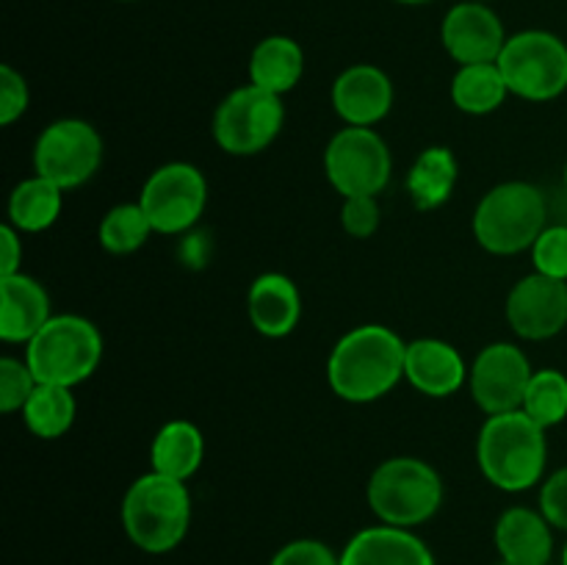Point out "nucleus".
<instances>
[{"mask_svg": "<svg viewBox=\"0 0 567 565\" xmlns=\"http://www.w3.org/2000/svg\"><path fill=\"white\" fill-rule=\"evenodd\" d=\"M247 316L264 338H286L302 319V297L297 282L280 271L255 277L247 291Z\"/></svg>", "mask_w": 567, "mask_h": 565, "instance_id": "nucleus-18", "label": "nucleus"}, {"mask_svg": "<svg viewBox=\"0 0 567 565\" xmlns=\"http://www.w3.org/2000/svg\"><path fill=\"white\" fill-rule=\"evenodd\" d=\"M53 319L50 294L25 271L0 277V338L6 343H28Z\"/></svg>", "mask_w": 567, "mask_h": 565, "instance_id": "nucleus-17", "label": "nucleus"}, {"mask_svg": "<svg viewBox=\"0 0 567 565\" xmlns=\"http://www.w3.org/2000/svg\"><path fill=\"white\" fill-rule=\"evenodd\" d=\"M103 164V138L97 127L78 116L55 120L33 144V175L55 183L64 192L92 181Z\"/></svg>", "mask_w": 567, "mask_h": 565, "instance_id": "nucleus-10", "label": "nucleus"}, {"mask_svg": "<svg viewBox=\"0 0 567 565\" xmlns=\"http://www.w3.org/2000/svg\"><path fill=\"white\" fill-rule=\"evenodd\" d=\"M563 565H567V543H565V552H563Z\"/></svg>", "mask_w": 567, "mask_h": 565, "instance_id": "nucleus-37", "label": "nucleus"}, {"mask_svg": "<svg viewBox=\"0 0 567 565\" xmlns=\"http://www.w3.org/2000/svg\"><path fill=\"white\" fill-rule=\"evenodd\" d=\"M565 186H567V164H565Z\"/></svg>", "mask_w": 567, "mask_h": 565, "instance_id": "nucleus-39", "label": "nucleus"}, {"mask_svg": "<svg viewBox=\"0 0 567 565\" xmlns=\"http://www.w3.org/2000/svg\"><path fill=\"white\" fill-rule=\"evenodd\" d=\"M496 565H513V563H507V559H498V563Z\"/></svg>", "mask_w": 567, "mask_h": 565, "instance_id": "nucleus-38", "label": "nucleus"}, {"mask_svg": "<svg viewBox=\"0 0 567 565\" xmlns=\"http://www.w3.org/2000/svg\"><path fill=\"white\" fill-rule=\"evenodd\" d=\"M498 559L513 565H551L554 526L540 510L509 507L496 521Z\"/></svg>", "mask_w": 567, "mask_h": 565, "instance_id": "nucleus-20", "label": "nucleus"}, {"mask_svg": "<svg viewBox=\"0 0 567 565\" xmlns=\"http://www.w3.org/2000/svg\"><path fill=\"white\" fill-rule=\"evenodd\" d=\"M365 499L380 524L413 530L443 507V480L426 460L410 454L388 458L371 474Z\"/></svg>", "mask_w": 567, "mask_h": 565, "instance_id": "nucleus-5", "label": "nucleus"}, {"mask_svg": "<svg viewBox=\"0 0 567 565\" xmlns=\"http://www.w3.org/2000/svg\"><path fill=\"white\" fill-rule=\"evenodd\" d=\"M408 341L385 325H360L338 338L327 358V382L343 402L369 404L404 380Z\"/></svg>", "mask_w": 567, "mask_h": 565, "instance_id": "nucleus-1", "label": "nucleus"}, {"mask_svg": "<svg viewBox=\"0 0 567 565\" xmlns=\"http://www.w3.org/2000/svg\"><path fill=\"white\" fill-rule=\"evenodd\" d=\"M396 3H404V6H424V3H432V0H396Z\"/></svg>", "mask_w": 567, "mask_h": 565, "instance_id": "nucleus-36", "label": "nucleus"}, {"mask_svg": "<svg viewBox=\"0 0 567 565\" xmlns=\"http://www.w3.org/2000/svg\"><path fill=\"white\" fill-rule=\"evenodd\" d=\"M64 188L44 177L31 175L17 183L9 194V225L20 233H42L59 222L64 208Z\"/></svg>", "mask_w": 567, "mask_h": 565, "instance_id": "nucleus-24", "label": "nucleus"}, {"mask_svg": "<svg viewBox=\"0 0 567 565\" xmlns=\"http://www.w3.org/2000/svg\"><path fill=\"white\" fill-rule=\"evenodd\" d=\"M28 103H31V92L22 72H17L11 64L0 66V125H14L28 111Z\"/></svg>", "mask_w": 567, "mask_h": 565, "instance_id": "nucleus-31", "label": "nucleus"}, {"mask_svg": "<svg viewBox=\"0 0 567 565\" xmlns=\"http://www.w3.org/2000/svg\"><path fill=\"white\" fill-rule=\"evenodd\" d=\"M393 158L374 127H341L327 142L324 175L347 197H380L391 183Z\"/></svg>", "mask_w": 567, "mask_h": 565, "instance_id": "nucleus-9", "label": "nucleus"}, {"mask_svg": "<svg viewBox=\"0 0 567 565\" xmlns=\"http://www.w3.org/2000/svg\"><path fill=\"white\" fill-rule=\"evenodd\" d=\"M269 565H341V554H336L316 537H299V541L277 548Z\"/></svg>", "mask_w": 567, "mask_h": 565, "instance_id": "nucleus-33", "label": "nucleus"}, {"mask_svg": "<svg viewBox=\"0 0 567 565\" xmlns=\"http://www.w3.org/2000/svg\"><path fill=\"white\" fill-rule=\"evenodd\" d=\"M382 208L377 197H347L341 205V225L352 238H371L380 230Z\"/></svg>", "mask_w": 567, "mask_h": 565, "instance_id": "nucleus-32", "label": "nucleus"}, {"mask_svg": "<svg viewBox=\"0 0 567 565\" xmlns=\"http://www.w3.org/2000/svg\"><path fill=\"white\" fill-rule=\"evenodd\" d=\"M120 3H133V0H120Z\"/></svg>", "mask_w": 567, "mask_h": 565, "instance_id": "nucleus-40", "label": "nucleus"}, {"mask_svg": "<svg viewBox=\"0 0 567 565\" xmlns=\"http://www.w3.org/2000/svg\"><path fill=\"white\" fill-rule=\"evenodd\" d=\"M203 460L205 435L194 421H166V424L155 432L153 446H150V465H153V471H158V474L188 482L199 471Z\"/></svg>", "mask_w": 567, "mask_h": 565, "instance_id": "nucleus-22", "label": "nucleus"}, {"mask_svg": "<svg viewBox=\"0 0 567 565\" xmlns=\"http://www.w3.org/2000/svg\"><path fill=\"white\" fill-rule=\"evenodd\" d=\"M529 253L535 271L567 282V225H548Z\"/></svg>", "mask_w": 567, "mask_h": 565, "instance_id": "nucleus-30", "label": "nucleus"}, {"mask_svg": "<svg viewBox=\"0 0 567 565\" xmlns=\"http://www.w3.org/2000/svg\"><path fill=\"white\" fill-rule=\"evenodd\" d=\"M507 94L509 86L496 61H491V64H465L452 78V103L463 114H493V111L502 109Z\"/></svg>", "mask_w": 567, "mask_h": 565, "instance_id": "nucleus-25", "label": "nucleus"}, {"mask_svg": "<svg viewBox=\"0 0 567 565\" xmlns=\"http://www.w3.org/2000/svg\"><path fill=\"white\" fill-rule=\"evenodd\" d=\"M332 109L352 127L380 125L393 109L391 78L374 64L347 66L332 83Z\"/></svg>", "mask_w": 567, "mask_h": 565, "instance_id": "nucleus-15", "label": "nucleus"}, {"mask_svg": "<svg viewBox=\"0 0 567 565\" xmlns=\"http://www.w3.org/2000/svg\"><path fill=\"white\" fill-rule=\"evenodd\" d=\"M504 314L518 338L548 341L567 327V282L532 271L509 288Z\"/></svg>", "mask_w": 567, "mask_h": 565, "instance_id": "nucleus-13", "label": "nucleus"}, {"mask_svg": "<svg viewBox=\"0 0 567 565\" xmlns=\"http://www.w3.org/2000/svg\"><path fill=\"white\" fill-rule=\"evenodd\" d=\"M25 360L39 382L75 388L97 371L103 336L86 316L59 314L25 343Z\"/></svg>", "mask_w": 567, "mask_h": 565, "instance_id": "nucleus-6", "label": "nucleus"}, {"mask_svg": "<svg viewBox=\"0 0 567 565\" xmlns=\"http://www.w3.org/2000/svg\"><path fill=\"white\" fill-rule=\"evenodd\" d=\"M192 526V493L183 480L150 469L122 499V530L127 541L147 554L177 548Z\"/></svg>", "mask_w": 567, "mask_h": 565, "instance_id": "nucleus-3", "label": "nucleus"}, {"mask_svg": "<svg viewBox=\"0 0 567 565\" xmlns=\"http://www.w3.org/2000/svg\"><path fill=\"white\" fill-rule=\"evenodd\" d=\"M20 413L28 432H33L42 441H55V438L66 435L75 424V393H72V388L39 382L37 391L31 393V399H28Z\"/></svg>", "mask_w": 567, "mask_h": 565, "instance_id": "nucleus-26", "label": "nucleus"}, {"mask_svg": "<svg viewBox=\"0 0 567 565\" xmlns=\"http://www.w3.org/2000/svg\"><path fill=\"white\" fill-rule=\"evenodd\" d=\"M496 64L509 94L520 100L548 103L567 92V44L551 31L532 28L513 33Z\"/></svg>", "mask_w": 567, "mask_h": 565, "instance_id": "nucleus-7", "label": "nucleus"}, {"mask_svg": "<svg viewBox=\"0 0 567 565\" xmlns=\"http://www.w3.org/2000/svg\"><path fill=\"white\" fill-rule=\"evenodd\" d=\"M480 3H487V0H480Z\"/></svg>", "mask_w": 567, "mask_h": 565, "instance_id": "nucleus-41", "label": "nucleus"}, {"mask_svg": "<svg viewBox=\"0 0 567 565\" xmlns=\"http://www.w3.org/2000/svg\"><path fill=\"white\" fill-rule=\"evenodd\" d=\"M286 125V105L280 94H271L266 89L247 83L238 86L216 105L210 133H214L216 147L227 155L249 158L275 144Z\"/></svg>", "mask_w": 567, "mask_h": 565, "instance_id": "nucleus-8", "label": "nucleus"}, {"mask_svg": "<svg viewBox=\"0 0 567 565\" xmlns=\"http://www.w3.org/2000/svg\"><path fill=\"white\" fill-rule=\"evenodd\" d=\"M532 374L535 369L524 349L509 341L487 343L471 363L468 391L485 415L513 413L524 404Z\"/></svg>", "mask_w": 567, "mask_h": 565, "instance_id": "nucleus-12", "label": "nucleus"}, {"mask_svg": "<svg viewBox=\"0 0 567 565\" xmlns=\"http://www.w3.org/2000/svg\"><path fill=\"white\" fill-rule=\"evenodd\" d=\"M441 39L446 53L460 66H465L498 61L509 37L491 6L480 3V0H463L443 17Z\"/></svg>", "mask_w": 567, "mask_h": 565, "instance_id": "nucleus-14", "label": "nucleus"}, {"mask_svg": "<svg viewBox=\"0 0 567 565\" xmlns=\"http://www.w3.org/2000/svg\"><path fill=\"white\" fill-rule=\"evenodd\" d=\"M22 271V233L6 222L0 227V277Z\"/></svg>", "mask_w": 567, "mask_h": 565, "instance_id": "nucleus-35", "label": "nucleus"}, {"mask_svg": "<svg viewBox=\"0 0 567 565\" xmlns=\"http://www.w3.org/2000/svg\"><path fill=\"white\" fill-rule=\"evenodd\" d=\"M526 415L543 430L563 424L567 419V377L559 369H537L526 388L524 404Z\"/></svg>", "mask_w": 567, "mask_h": 565, "instance_id": "nucleus-28", "label": "nucleus"}, {"mask_svg": "<svg viewBox=\"0 0 567 565\" xmlns=\"http://www.w3.org/2000/svg\"><path fill=\"white\" fill-rule=\"evenodd\" d=\"M457 155L449 147H426L408 172V197L419 210H435L449 203L457 186Z\"/></svg>", "mask_w": 567, "mask_h": 565, "instance_id": "nucleus-23", "label": "nucleus"}, {"mask_svg": "<svg viewBox=\"0 0 567 565\" xmlns=\"http://www.w3.org/2000/svg\"><path fill=\"white\" fill-rule=\"evenodd\" d=\"M546 432L524 410L487 415L476 438V463L482 476L504 493L532 491L546 474Z\"/></svg>", "mask_w": 567, "mask_h": 565, "instance_id": "nucleus-2", "label": "nucleus"}, {"mask_svg": "<svg viewBox=\"0 0 567 565\" xmlns=\"http://www.w3.org/2000/svg\"><path fill=\"white\" fill-rule=\"evenodd\" d=\"M37 386L39 380L25 358H11V355L0 358V410L3 413H17L25 408Z\"/></svg>", "mask_w": 567, "mask_h": 565, "instance_id": "nucleus-29", "label": "nucleus"}, {"mask_svg": "<svg viewBox=\"0 0 567 565\" xmlns=\"http://www.w3.org/2000/svg\"><path fill=\"white\" fill-rule=\"evenodd\" d=\"M153 222L144 214L142 203H120L100 219V247L111 255L138 253L153 236Z\"/></svg>", "mask_w": 567, "mask_h": 565, "instance_id": "nucleus-27", "label": "nucleus"}, {"mask_svg": "<svg viewBox=\"0 0 567 565\" xmlns=\"http://www.w3.org/2000/svg\"><path fill=\"white\" fill-rule=\"evenodd\" d=\"M540 513L551 521L554 530L567 532V465L543 480Z\"/></svg>", "mask_w": 567, "mask_h": 565, "instance_id": "nucleus-34", "label": "nucleus"}, {"mask_svg": "<svg viewBox=\"0 0 567 565\" xmlns=\"http://www.w3.org/2000/svg\"><path fill=\"white\" fill-rule=\"evenodd\" d=\"M471 366L457 347L441 338H419L408 343L404 355V380L419 393L432 399L454 397L468 382Z\"/></svg>", "mask_w": 567, "mask_h": 565, "instance_id": "nucleus-16", "label": "nucleus"}, {"mask_svg": "<svg viewBox=\"0 0 567 565\" xmlns=\"http://www.w3.org/2000/svg\"><path fill=\"white\" fill-rule=\"evenodd\" d=\"M305 75V50L291 37H266L249 55V83L271 94H288Z\"/></svg>", "mask_w": 567, "mask_h": 565, "instance_id": "nucleus-21", "label": "nucleus"}, {"mask_svg": "<svg viewBox=\"0 0 567 565\" xmlns=\"http://www.w3.org/2000/svg\"><path fill=\"white\" fill-rule=\"evenodd\" d=\"M138 203L153 222L155 233L177 236L203 219L208 205V181L194 164L172 161L144 181Z\"/></svg>", "mask_w": 567, "mask_h": 565, "instance_id": "nucleus-11", "label": "nucleus"}, {"mask_svg": "<svg viewBox=\"0 0 567 565\" xmlns=\"http://www.w3.org/2000/svg\"><path fill=\"white\" fill-rule=\"evenodd\" d=\"M548 227V205L537 186L507 181L493 186L474 210V238L491 255H520Z\"/></svg>", "mask_w": 567, "mask_h": 565, "instance_id": "nucleus-4", "label": "nucleus"}, {"mask_svg": "<svg viewBox=\"0 0 567 565\" xmlns=\"http://www.w3.org/2000/svg\"><path fill=\"white\" fill-rule=\"evenodd\" d=\"M341 565H435V557L413 530L380 524L360 530L343 546Z\"/></svg>", "mask_w": 567, "mask_h": 565, "instance_id": "nucleus-19", "label": "nucleus"}]
</instances>
